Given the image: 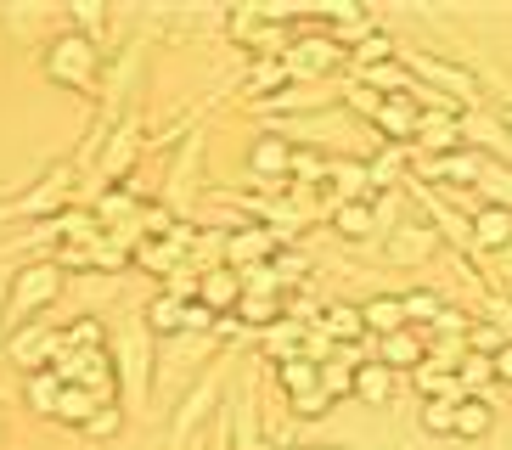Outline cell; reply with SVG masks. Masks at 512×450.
<instances>
[{
  "mask_svg": "<svg viewBox=\"0 0 512 450\" xmlns=\"http://www.w3.org/2000/svg\"><path fill=\"white\" fill-rule=\"evenodd\" d=\"M242 315H248V321H259V327H265V321H271V315H276V299H271V293H254V299H242Z\"/></svg>",
  "mask_w": 512,
  "mask_h": 450,
  "instance_id": "22",
  "label": "cell"
},
{
  "mask_svg": "<svg viewBox=\"0 0 512 450\" xmlns=\"http://www.w3.org/2000/svg\"><path fill=\"white\" fill-rule=\"evenodd\" d=\"M473 237H479L484 248H507L512 242V209H501V203L496 209H479L473 214Z\"/></svg>",
  "mask_w": 512,
  "mask_h": 450,
  "instance_id": "4",
  "label": "cell"
},
{
  "mask_svg": "<svg viewBox=\"0 0 512 450\" xmlns=\"http://www.w3.org/2000/svg\"><path fill=\"white\" fill-rule=\"evenodd\" d=\"M417 383H422V394H428V389H434V394H451V389H456V383H451L445 372H428V366L417 372Z\"/></svg>",
  "mask_w": 512,
  "mask_h": 450,
  "instance_id": "26",
  "label": "cell"
},
{
  "mask_svg": "<svg viewBox=\"0 0 512 450\" xmlns=\"http://www.w3.org/2000/svg\"><path fill=\"white\" fill-rule=\"evenodd\" d=\"M422 422H428L434 434H456V400H434L422 411Z\"/></svg>",
  "mask_w": 512,
  "mask_h": 450,
  "instance_id": "15",
  "label": "cell"
},
{
  "mask_svg": "<svg viewBox=\"0 0 512 450\" xmlns=\"http://www.w3.org/2000/svg\"><path fill=\"white\" fill-rule=\"evenodd\" d=\"M271 254V237L265 231H237L231 237V259H265Z\"/></svg>",
  "mask_w": 512,
  "mask_h": 450,
  "instance_id": "13",
  "label": "cell"
},
{
  "mask_svg": "<svg viewBox=\"0 0 512 450\" xmlns=\"http://www.w3.org/2000/svg\"><path fill=\"white\" fill-rule=\"evenodd\" d=\"M400 304H406L411 321H434V315H439V299H434V293H406Z\"/></svg>",
  "mask_w": 512,
  "mask_h": 450,
  "instance_id": "19",
  "label": "cell"
},
{
  "mask_svg": "<svg viewBox=\"0 0 512 450\" xmlns=\"http://www.w3.org/2000/svg\"><path fill=\"white\" fill-rule=\"evenodd\" d=\"M62 287V276H57V265H34V270H23L17 276V287H12V304L17 310H40V304L51 299Z\"/></svg>",
  "mask_w": 512,
  "mask_h": 450,
  "instance_id": "3",
  "label": "cell"
},
{
  "mask_svg": "<svg viewBox=\"0 0 512 450\" xmlns=\"http://www.w3.org/2000/svg\"><path fill=\"white\" fill-rule=\"evenodd\" d=\"M389 51H394V45H389V34H372V40H361V57H366V62H377V57L389 62Z\"/></svg>",
  "mask_w": 512,
  "mask_h": 450,
  "instance_id": "27",
  "label": "cell"
},
{
  "mask_svg": "<svg viewBox=\"0 0 512 450\" xmlns=\"http://www.w3.org/2000/svg\"><path fill=\"white\" fill-rule=\"evenodd\" d=\"M383 366H417V338L411 332H389L383 338Z\"/></svg>",
  "mask_w": 512,
  "mask_h": 450,
  "instance_id": "10",
  "label": "cell"
},
{
  "mask_svg": "<svg viewBox=\"0 0 512 450\" xmlns=\"http://www.w3.org/2000/svg\"><path fill=\"white\" fill-rule=\"evenodd\" d=\"M321 383H327V394H349V389H355V377H349L344 366H321Z\"/></svg>",
  "mask_w": 512,
  "mask_h": 450,
  "instance_id": "23",
  "label": "cell"
},
{
  "mask_svg": "<svg viewBox=\"0 0 512 450\" xmlns=\"http://www.w3.org/2000/svg\"><path fill=\"white\" fill-rule=\"evenodd\" d=\"M361 315H366V332H383V338H389V332H400V321H406V304L400 299H372Z\"/></svg>",
  "mask_w": 512,
  "mask_h": 450,
  "instance_id": "6",
  "label": "cell"
},
{
  "mask_svg": "<svg viewBox=\"0 0 512 450\" xmlns=\"http://www.w3.org/2000/svg\"><path fill=\"white\" fill-rule=\"evenodd\" d=\"M361 327H366V315H361V310H349V304L327 310V332H332V338H355Z\"/></svg>",
  "mask_w": 512,
  "mask_h": 450,
  "instance_id": "14",
  "label": "cell"
},
{
  "mask_svg": "<svg viewBox=\"0 0 512 450\" xmlns=\"http://www.w3.org/2000/svg\"><path fill=\"white\" fill-rule=\"evenodd\" d=\"M85 428H91L96 439H102V434H119V411H113V405H102V411H96V417L85 422Z\"/></svg>",
  "mask_w": 512,
  "mask_h": 450,
  "instance_id": "24",
  "label": "cell"
},
{
  "mask_svg": "<svg viewBox=\"0 0 512 450\" xmlns=\"http://www.w3.org/2000/svg\"><path fill=\"white\" fill-rule=\"evenodd\" d=\"M389 366H383V360H366L361 372H355V394H361V400H372V405H383L389 400Z\"/></svg>",
  "mask_w": 512,
  "mask_h": 450,
  "instance_id": "5",
  "label": "cell"
},
{
  "mask_svg": "<svg viewBox=\"0 0 512 450\" xmlns=\"http://www.w3.org/2000/svg\"><path fill=\"white\" fill-rule=\"evenodd\" d=\"M338 225H344V237H366V231H372V214H366L361 203H344V209H338Z\"/></svg>",
  "mask_w": 512,
  "mask_h": 450,
  "instance_id": "18",
  "label": "cell"
},
{
  "mask_svg": "<svg viewBox=\"0 0 512 450\" xmlns=\"http://www.w3.org/2000/svg\"><path fill=\"white\" fill-rule=\"evenodd\" d=\"M209 321H214V310H209L203 299H197V304H186V310H181V327H209Z\"/></svg>",
  "mask_w": 512,
  "mask_h": 450,
  "instance_id": "25",
  "label": "cell"
},
{
  "mask_svg": "<svg viewBox=\"0 0 512 450\" xmlns=\"http://www.w3.org/2000/svg\"><path fill=\"white\" fill-rule=\"evenodd\" d=\"M181 310H186V304H175V299L152 304V327H158V332H175V327H181Z\"/></svg>",
  "mask_w": 512,
  "mask_h": 450,
  "instance_id": "21",
  "label": "cell"
},
{
  "mask_svg": "<svg viewBox=\"0 0 512 450\" xmlns=\"http://www.w3.org/2000/svg\"><path fill=\"white\" fill-rule=\"evenodd\" d=\"M57 411H62L68 422H91V417H96V394H91V389H74V383H68V389L57 394Z\"/></svg>",
  "mask_w": 512,
  "mask_h": 450,
  "instance_id": "9",
  "label": "cell"
},
{
  "mask_svg": "<svg viewBox=\"0 0 512 450\" xmlns=\"http://www.w3.org/2000/svg\"><path fill=\"white\" fill-rule=\"evenodd\" d=\"M248 164L265 169V175H276V169H293V147H287V141H276V135H265V141L248 152Z\"/></svg>",
  "mask_w": 512,
  "mask_h": 450,
  "instance_id": "7",
  "label": "cell"
},
{
  "mask_svg": "<svg viewBox=\"0 0 512 450\" xmlns=\"http://www.w3.org/2000/svg\"><path fill=\"white\" fill-rule=\"evenodd\" d=\"M231 299H237V276H231V270H214L209 282H203V304L220 310V304H231Z\"/></svg>",
  "mask_w": 512,
  "mask_h": 450,
  "instance_id": "11",
  "label": "cell"
},
{
  "mask_svg": "<svg viewBox=\"0 0 512 450\" xmlns=\"http://www.w3.org/2000/svg\"><path fill=\"white\" fill-rule=\"evenodd\" d=\"M338 57V45H327V40H310L299 51V68H327V62Z\"/></svg>",
  "mask_w": 512,
  "mask_h": 450,
  "instance_id": "20",
  "label": "cell"
},
{
  "mask_svg": "<svg viewBox=\"0 0 512 450\" xmlns=\"http://www.w3.org/2000/svg\"><path fill=\"white\" fill-rule=\"evenodd\" d=\"M377 119L389 124L394 135H406V130H411V107L400 102V96H389V102H377Z\"/></svg>",
  "mask_w": 512,
  "mask_h": 450,
  "instance_id": "16",
  "label": "cell"
},
{
  "mask_svg": "<svg viewBox=\"0 0 512 450\" xmlns=\"http://www.w3.org/2000/svg\"><path fill=\"white\" fill-rule=\"evenodd\" d=\"M417 74H428L434 85H451V90H473V79H467L462 68H445V62H434V57H422Z\"/></svg>",
  "mask_w": 512,
  "mask_h": 450,
  "instance_id": "12",
  "label": "cell"
},
{
  "mask_svg": "<svg viewBox=\"0 0 512 450\" xmlns=\"http://www.w3.org/2000/svg\"><path fill=\"white\" fill-rule=\"evenodd\" d=\"M316 383H321V366H316V360H282V389L299 394V411H304V417H316V411H321V389H316Z\"/></svg>",
  "mask_w": 512,
  "mask_h": 450,
  "instance_id": "2",
  "label": "cell"
},
{
  "mask_svg": "<svg viewBox=\"0 0 512 450\" xmlns=\"http://www.w3.org/2000/svg\"><path fill=\"white\" fill-rule=\"evenodd\" d=\"M496 377H512V344H507V349H501V355H496Z\"/></svg>",
  "mask_w": 512,
  "mask_h": 450,
  "instance_id": "30",
  "label": "cell"
},
{
  "mask_svg": "<svg viewBox=\"0 0 512 450\" xmlns=\"http://www.w3.org/2000/svg\"><path fill=\"white\" fill-rule=\"evenodd\" d=\"M456 434H467V439L490 434V405L484 400H456Z\"/></svg>",
  "mask_w": 512,
  "mask_h": 450,
  "instance_id": "8",
  "label": "cell"
},
{
  "mask_svg": "<svg viewBox=\"0 0 512 450\" xmlns=\"http://www.w3.org/2000/svg\"><path fill=\"white\" fill-rule=\"evenodd\" d=\"M417 248H434V231H411V237L394 242V254H417Z\"/></svg>",
  "mask_w": 512,
  "mask_h": 450,
  "instance_id": "28",
  "label": "cell"
},
{
  "mask_svg": "<svg viewBox=\"0 0 512 450\" xmlns=\"http://www.w3.org/2000/svg\"><path fill=\"white\" fill-rule=\"evenodd\" d=\"M46 74L57 79V85H91L96 74V45L85 40V34H68V40H57L46 51Z\"/></svg>",
  "mask_w": 512,
  "mask_h": 450,
  "instance_id": "1",
  "label": "cell"
},
{
  "mask_svg": "<svg viewBox=\"0 0 512 450\" xmlns=\"http://www.w3.org/2000/svg\"><path fill=\"white\" fill-rule=\"evenodd\" d=\"M456 372H462V383H473V389H479V383H490V377H496V360H490V355H467Z\"/></svg>",
  "mask_w": 512,
  "mask_h": 450,
  "instance_id": "17",
  "label": "cell"
},
{
  "mask_svg": "<svg viewBox=\"0 0 512 450\" xmlns=\"http://www.w3.org/2000/svg\"><path fill=\"white\" fill-rule=\"evenodd\" d=\"M394 164H400L394 152H389V158H377V164H372V180H389V175H394Z\"/></svg>",
  "mask_w": 512,
  "mask_h": 450,
  "instance_id": "29",
  "label": "cell"
}]
</instances>
